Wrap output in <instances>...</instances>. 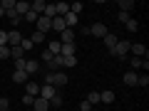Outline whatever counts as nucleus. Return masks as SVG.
Segmentation results:
<instances>
[{
	"label": "nucleus",
	"instance_id": "obj_9",
	"mask_svg": "<svg viewBox=\"0 0 149 111\" xmlns=\"http://www.w3.org/2000/svg\"><path fill=\"white\" fill-rule=\"evenodd\" d=\"M27 77H30V74L22 72V69H15V72H13V82H15V84H27Z\"/></svg>",
	"mask_w": 149,
	"mask_h": 111
},
{
	"label": "nucleus",
	"instance_id": "obj_12",
	"mask_svg": "<svg viewBox=\"0 0 149 111\" xmlns=\"http://www.w3.org/2000/svg\"><path fill=\"white\" fill-rule=\"evenodd\" d=\"M32 109H35V111H47V109H50V101H45V99H40V96H35Z\"/></svg>",
	"mask_w": 149,
	"mask_h": 111
},
{
	"label": "nucleus",
	"instance_id": "obj_14",
	"mask_svg": "<svg viewBox=\"0 0 149 111\" xmlns=\"http://www.w3.org/2000/svg\"><path fill=\"white\" fill-rule=\"evenodd\" d=\"M25 94H30V96H40V84H35V82H27V84H25Z\"/></svg>",
	"mask_w": 149,
	"mask_h": 111
},
{
	"label": "nucleus",
	"instance_id": "obj_42",
	"mask_svg": "<svg viewBox=\"0 0 149 111\" xmlns=\"http://www.w3.org/2000/svg\"><path fill=\"white\" fill-rule=\"evenodd\" d=\"M117 17H119V22H127V20H129V12H122V10H119Z\"/></svg>",
	"mask_w": 149,
	"mask_h": 111
},
{
	"label": "nucleus",
	"instance_id": "obj_34",
	"mask_svg": "<svg viewBox=\"0 0 149 111\" xmlns=\"http://www.w3.org/2000/svg\"><path fill=\"white\" fill-rule=\"evenodd\" d=\"M0 59H10V45L0 47Z\"/></svg>",
	"mask_w": 149,
	"mask_h": 111
},
{
	"label": "nucleus",
	"instance_id": "obj_43",
	"mask_svg": "<svg viewBox=\"0 0 149 111\" xmlns=\"http://www.w3.org/2000/svg\"><path fill=\"white\" fill-rule=\"evenodd\" d=\"M50 59H52V54H50V52H47V49H45V52H42V62H45V64H47V62H50Z\"/></svg>",
	"mask_w": 149,
	"mask_h": 111
},
{
	"label": "nucleus",
	"instance_id": "obj_38",
	"mask_svg": "<svg viewBox=\"0 0 149 111\" xmlns=\"http://www.w3.org/2000/svg\"><path fill=\"white\" fill-rule=\"evenodd\" d=\"M132 67H134V69L144 67V59H139V57H132Z\"/></svg>",
	"mask_w": 149,
	"mask_h": 111
},
{
	"label": "nucleus",
	"instance_id": "obj_4",
	"mask_svg": "<svg viewBox=\"0 0 149 111\" xmlns=\"http://www.w3.org/2000/svg\"><path fill=\"white\" fill-rule=\"evenodd\" d=\"M74 30H62L60 32V45H74Z\"/></svg>",
	"mask_w": 149,
	"mask_h": 111
},
{
	"label": "nucleus",
	"instance_id": "obj_39",
	"mask_svg": "<svg viewBox=\"0 0 149 111\" xmlns=\"http://www.w3.org/2000/svg\"><path fill=\"white\" fill-rule=\"evenodd\" d=\"M5 45H8V32L0 30V47H5Z\"/></svg>",
	"mask_w": 149,
	"mask_h": 111
},
{
	"label": "nucleus",
	"instance_id": "obj_11",
	"mask_svg": "<svg viewBox=\"0 0 149 111\" xmlns=\"http://www.w3.org/2000/svg\"><path fill=\"white\" fill-rule=\"evenodd\" d=\"M27 10H30V3H27V0H17V3H15V12H17L20 17H25Z\"/></svg>",
	"mask_w": 149,
	"mask_h": 111
},
{
	"label": "nucleus",
	"instance_id": "obj_3",
	"mask_svg": "<svg viewBox=\"0 0 149 111\" xmlns=\"http://www.w3.org/2000/svg\"><path fill=\"white\" fill-rule=\"evenodd\" d=\"M52 96H57V89H55L52 84H45V86H40V99H45V101H50Z\"/></svg>",
	"mask_w": 149,
	"mask_h": 111
},
{
	"label": "nucleus",
	"instance_id": "obj_40",
	"mask_svg": "<svg viewBox=\"0 0 149 111\" xmlns=\"http://www.w3.org/2000/svg\"><path fill=\"white\" fill-rule=\"evenodd\" d=\"M8 106H10V99L8 96H0V109H8Z\"/></svg>",
	"mask_w": 149,
	"mask_h": 111
},
{
	"label": "nucleus",
	"instance_id": "obj_29",
	"mask_svg": "<svg viewBox=\"0 0 149 111\" xmlns=\"http://www.w3.org/2000/svg\"><path fill=\"white\" fill-rule=\"evenodd\" d=\"M30 42H32V45H42V42H45V35H42V32H32Z\"/></svg>",
	"mask_w": 149,
	"mask_h": 111
},
{
	"label": "nucleus",
	"instance_id": "obj_36",
	"mask_svg": "<svg viewBox=\"0 0 149 111\" xmlns=\"http://www.w3.org/2000/svg\"><path fill=\"white\" fill-rule=\"evenodd\" d=\"M32 101H35V96H30V94H22V104H25V106H32Z\"/></svg>",
	"mask_w": 149,
	"mask_h": 111
},
{
	"label": "nucleus",
	"instance_id": "obj_31",
	"mask_svg": "<svg viewBox=\"0 0 149 111\" xmlns=\"http://www.w3.org/2000/svg\"><path fill=\"white\" fill-rule=\"evenodd\" d=\"M15 3H17V0H0V8H3V10H13Z\"/></svg>",
	"mask_w": 149,
	"mask_h": 111
},
{
	"label": "nucleus",
	"instance_id": "obj_15",
	"mask_svg": "<svg viewBox=\"0 0 149 111\" xmlns=\"http://www.w3.org/2000/svg\"><path fill=\"white\" fill-rule=\"evenodd\" d=\"M117 42H119V37H117V35H112V32H107V35H104V47H107V49H112Z\"/></svg>",
	"mask_w": 149,
	"mask_h": 111
},
{
	"label": "nucleus",
	"instance_id": "obj_2",
	"mask_svg": "<svg viewBox=\"0 0 149 111\" xmlns=\"http://www.w3.org/2000/svg\"><path fill=\"white\" fill-rule=\"evenodd\" d=\"M47 30H52V20L50 17H45V15H40L37 17V22H35V32H47Z\"/></svg>",
	"mask_w": 149,
	"mask_h": 111
},
{
	"label": "nucleus",
	"instance_id": "obj_5",
	"mask_svg": "<svg viewBox=\"0 0 149 111\" xmlns=\"http://www.w3.org/2000/svg\"><path fill=\"white\" fill-rule=\"evenodd\" d=\"M129 49H132V52H134V57H139V59H147V57H149V49L144 47L142 42H137V45H132V47H129Z\"/></svg>",
	"mask_w": 149,
	"mask_h": 111
},
{
	"label": "nucleus",
	"instance_id": "obj_33",
	"mask_svg": "<svg viewBox=\"0 0 149 111\" xmlns=\"http://www.w3.org/2000/svg\"><path fill=\"white\" fill-rule=\"evenodd\" d=\"M137 84H139V86H147V84H149V77H147V72H144V74H137Z\"/></svg>",
	"mask_w": 149,
	"mask_h": 111
},
{
	"label": "nucleus",
	"instance_id": "obj_35",
	"mask_svg": "<svg viewBox=\"0 0 149 111\" xmlns=\"http://www.w3.org/2000/svg\"><path fill=\"white\" fill-rule=\"evenodd\" d=\"M20 47H22V49H25V52H27V49H32V47H35V45L30 42V37H22V42H20Z\"/></svg>",
	"mask_w": 149,
	"mask_h": 111
},
{
	"label": "nucleus",
	"instance_id": "obj_32",
	"mask_svg": "<svg viewBox=\"0 0 149 111\" xmlns=\"http://www.w3.org/2000/svg\"><path fill=\"white\" fill-rule=\"evenodd\" d=\"M37 17H40V15H37V12H32V10H27V12H25V22H32V25H35Z\"/></svg>",
	"mask_w": 149,
	"mask_h": 111
},
{
	"label": "nucleus",
	"instance_id": "obj_8",
	"mask_svg": "<svg viewBox=\"0 0 149 111\" xmlns=\"http://www.w3.org/2000/svg\"><path fill=\"white\" fill-rule=\"evenodd\" d=\"M20 42H22V35H20V30H13V32H8V45H10V47H17Z\"/></svg>",
	"mask_w": 149,
	"mask_h": 111
},
{
	"label": "nucleus",
	"instance_id": "obj_24",
	"mask_svg": "<svg viewBox=\"0 0 149 111\" xmlns=\"http://www.w3.org/2000/svg\"><path fill=\"white\" fill-rule=\"evenodd\" d=\"M22 54H25V49L17 45V47H10V59H22Z\"/></svg>",
	"mask_w": 149,
	"mask_h": 111
},
{
	"label": "nucleus",
	"instance_id": "obj_44",
	"mask_svg": "<svg viewBox=\"0 0 149 111\" xmlns=\"http://www.w3.org/2000/svg\"><path fill=\"white\" fill-rule=\"evenodd\" d=\"M80 109H82V111H90V109H92V106H90V104H87V101H82V104H80Z\"/></svg>",
	"mask_w": 149,
	"mask_h": 111
},
{
	"label": "nucleus",
	"instance_id": "obj_21",
	"mask_svg": "<svg viewBox=\"0 0 149 111\" xmlns=\"http://www.w3.org/2000/svg\"><path fill=\"white\" fill-rule=\"evenodd\" d=\"M124 84L127 86H137V72H127L124 74Z\"/></svg>",
	"mask_w": 149,
	"mask_h": 111
},
{
	"label": "nucleus",
	"instance_id": "obj_10",
	"mask_svg": "<svg viewBox=\"0 0 149 111\" xmlns=\"http://www.w3.org/2000/svg\"><path fill=\"white\" fill-rule=\"evenodd\" d=\"M60 54L62 57H77V45H62Z\"/></svg>",
	"mask_w": 149,
	"mask_h": 111
},
{
	"label": "nucleus",
	"instance_id": "obj_26",
	"mask_svg": "<svg viewBox=\"0 0 149 111\" xmlns=\"http://www.w3.org/2000/svg\"><path fill=\"white\" fill-rule=\"evenodd\" d=\"M60 49H62V45H60V40H57V42H50V45H47V52L52 54V57H55V54H60Z\"/></svg>",
	"mask_w": 149,
	"mask_h": 111
},
{
	"label": "nucleus",
	"instance_id": "obj_18",
	"mask_svg": "<svg viewBox=\"0 0 149 111\" xmlns=\"http://www.w3.org/2000/svg\"><path fill=\"white\" fill-rule=\"evenodd\" d=\"M45 5H47L45 0H35V3H30V10H32V12H37V15H42Z\"/></svg>",
	"mask_w": 149,
	"mask_h": 111
},
{
	"label": "nucleus",
	"instance_id": "obj_17",
	"mask_svg": "<svg viewBox=\"0 0 149 111\" xmlns=\"http://www.w3.org/2000/svg\"><path fill=\"white\" fill-rule=\"evenodd\" d=\"M37 69H40V62H37V59H27L25 62V72L27 74H35Z\"/></svg>",
	"mask_w": 149,
	"mask_h": 111
},
{
	"label": "nucleus",
	"instance_id": "obj_30",
	"mask_svg": "<svg viewBox=\"0 0 149 111\" xmlns=\"http://www.w3.org/2000/svg\"><path fill=\"white\" fill-rule=\"evenodd\" d=\"M62 67H77V57H62Z\"/></svg>",
	"mask_w": 149,
	"mask_h": 111
},
{
	"label": "nucleus",
	"instance_id": "obj_27",
	"mask_svg": "<svg viewBox=\"0 0 149 111\" xmlns=\"http://www.w3.org/2000/svg\"><path fill=\"white\" fill-rule=\"evenodd\" d=\"M85 10V5H82V3H70V12H72V15H77L80 17V12Z\"/></svg>",
	"mask_w": 149,
	"mask_h": 111
},
{
	"label": "nucleus",
	"instance_id": "obj_25",
	"mask_svg": "<svg viewBox=\"0 0 149 111\" xmlns=\"http://www.w3.org/2000/svg\"><path fill=\"white\" fill-rule=\"evenodd\" d=\"M119 8H122V12H132L134 10V0H119Z\"/></svg>",
	"mask_w": 149,
	"mask_h": 111
},
{
	"label": "nucleus",
	"instance_id": "obj_23",
	"mask_svg": "<svg viewBox=\"0 0 149 111\" xmlns=\"http://www.w3.org/2000/svg\"><path fill=\"white\" fill-rule=\"evenodd\" d=\"M52 30H57V32H62V30H67V27H65V20L62 17H52Z\"/></svg>",
	"mask_w": 149,
	"mask_h": 111
},
{
	"label": "nucleus",
	"instance_id": "obj_20",
	"mask_svg": "<svg viewBox=\"0 0 149 111\" xmlns=\"http://www.w3.org/2000/svg\"><path fill=\"white\" fill-rule=\"evenodd\" d=\"M42 15H45V17H50V20H52V17H57V10H55V3H47V5H45Z\"/></svg>",
	"mask_w": 149,
	"mask_h": 111
},
{
	"label": "nucleus",
	"instance_id": "obj_1",
	"mask_svg": "<svg viewBox=\"0 0 149 111\" xmlns=\"http://www.w3.org/2000/svg\"><path fill=\"white\" fill-rule=\"evenodd\" d=\"M129 47H132V42H127V40H119V42L114 45V47H112L109 52L114 54V57H124V54L129 52Z\"/></svg>",
	"mask_w": 149,
	"mask_h": 111
},
{
	"label": "nucleus",
	"instance_id": "obj_7",
	"mask_svg": "<svg viewBox=\"0 0 149 111\" xmlns=\"http://www.w3.org/2000/svg\"><path fill=\"white\" fill-rule=\"evenodd\" d=\"M45 67H47V72H60V67H62V54H55Z\"/></svg>",
	"mask_w": 149,
	"mask_h": 111
},
{
	"label": "nucleus",
	"instance_id": "obj_22",
	"mask_svg": "<svg viewBox=\"0 0 149 111\" xmlns=\"http://www.w3.org/2000/svg\"><path fill=\"white\" fill-rule=\"evenodd\" d=\"M5 15H8V20H10L13 25H20V20H22V17L15 12V8H13V10H5Z\"/></svg>",
	"mask_w": 149,
	"mask_h": 111
},
{
	"label": "nucleus",
	"instance_id": "obj_41",
	"mask_svg": "<svg viewBox=\"0 0 149 111\" xmlns=\"http://www.w3.org/2000/svg\"><path fill=\"white\" fill-rule=\"evenodd\" d=\"M15 69H22L25 72V59H15Z\"/></svg>",
	"mask_w": 149,
	"mask_h": 111
},
{
	"label": "nucleus",
	"instance_id": "obj_13",
	"mask_svg": "<svg viewBox=\"0 0 149 111\" xmlns=\"http://www.w3.org/2000/svg\"><path fill=\"white\" fill-rule=\"evenodd\" d=\"M112 101H114V91H109V89L100 91V104H112Z\"/></svg>",
	"mask_w": 149,
	"mask_h": 111
},
{
	"label": "nucleus",
	"instance_id": "obj_19",
	"mask_svg": "<svg viewBox=\"0 0 149 111\" xmlns=\"http://www.w3.org/2000/svg\"><path fill=\"white\" fill-rule=\"evenodd\" d=\"M85 101H87V104L92 106V109H95V106L100 104V91H90V94H87V99H85Z\"/></svg>",
	"mask_w": 149,
	"mask_h": 111
},
{
	"label": "nucleus",
	"instance_id": "obj_6",
	"mask_svg": "<svg viewBox=\"0 0 149 111\" xmlns=\"http://www.w3.org/2000/svg\"><path fill=\"white\" fill-rule=\"evenodd\" d=\"M107 32H109V30H107L102 22H95V25H90V35H95V37H102V40H104Z\"/></svg>",
	"mask_w": 149,
	"mask_h": 111
},
{
	"label": "nucleus",
	"instance_id": "obj_47",
	"mask_svg": "<svg viewBox=\"0 0 149 111\" xmlns=\"http://www.w3.org/2000/svg\"><path fill=\"white\" fill-rule=\"evenodd\" d=\"M90 111H97V109H90Z\"/></svg>",
	"mask_w": 149,
	"mask_h": 111
},
{
	"label": "nucleus",
	"instance_id": "obj_28",
	"mask_svg": "<svg viewBox=\"0 0 149 111\" xmlns=\"http://www.w3.org/2000/svg\"><path fill=\"white\" fill-rule=\"evenodd\" d=\"M124 27H127V30H129V32H137V30H139V22H137V20H134V17H129V20H127V22H124Z\"/></svg>",
	"mask_w": 149,
	"mask_h": 111
},
{
	"label": "nucleus",
	"instance_id": "obj_16",
	"mask_svg": "<svg viewBox=\"0 0 149 111\" xmlns=\"http://www.w3.org/2000/svg\"><path fill=\"white\" fill-rule=\"evenodd\" d=\"M62 20H65V27H67V30H72V27L77 25V15H72V12H67V15H62Z\"/></svg>",
	"mask_w": 149,
	"mask_h": 111
},
{
	"label": "nucleus",
	"instance_id": "obj_45",
	"mask_svg": "<svg viewBox=\"0 0 149 111\" xmlns=\"http://www.w3.org/2000/svg\"><path fill=\"white\" fill-rule=\"evenodd\" d=\"M0 17H5V10H3V8H0Z\"/></svg>",
	"mask_w": 149,
	"mask_h": 111
},
{
	"label": "nucleus",
	"instance_id": "obj_46",
	"mask_svg": "<svg viewBox=\"0 0 149 111\" xmlns=\"http://www.w3.org/2000/svg\"><path fill=\"white\" fill-rule=\"evenodd\" d=\"M0 111H10V109H0Z\"/></svg>",
	"mask_w": 149,
	"mask_h": 111
},
{
	"label": "nucleus",
	"instance_id": "obj_37",
	"mask_svg": "<svg viewBox=\"0 0 149 111\" xmlns=\"http://www.w3.org/2000/svg\"><path fill=\"white\" fill-rule=\"evenodd\" d=\"M50 106H62V96H52V99H50Z\"/></svg>",
	"mask_w": 149,
	"mask_h": 111
}]
</instances>
